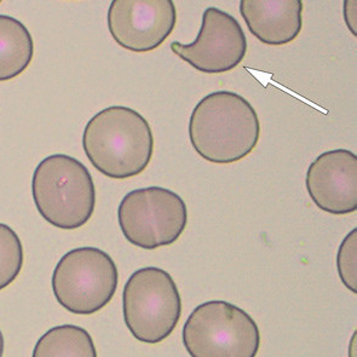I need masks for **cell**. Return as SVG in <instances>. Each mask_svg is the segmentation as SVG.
I'll return each mask as SVG.
<instances>
[{
  "label": "cell",
  "mask_w": 357,
  "mask_h": 357,
  "mask_svg": "<svg viewBox=\"0 0 357 357\" xmlns=\"http://www.w3.org/2000/svg\"><path fill=\"white\" fill-rule=\"evenodd\" d=\"M87 159L102 174L126 179L142 174L154 153L151 125L138 112L112 105L93 115L83 133Z\"/></svg>",
  "instance_id": "obj_2"
},
{
  "label": "cell",
  "mask_w": 357,
  "mask_h": 357,
  "mask_svg": "<svg viewBox=\"0 0 357 357\" xmlns=\"http://www.w3.org/2000/svg\"><path fill=\"white\" fill-rule=\"evenodd\" d=\"M305 185L312 202L331 215L357 210V156L348 149L326 151L312 161Z\"/></svg>",
  "instance_id": "obj_10"
},
{
  "label": "cell",
  "mask_w": 357,
  "mask_h": 357,
  "mask_svg": "<svg viewBox=\"0 0 357 357\" xmlns=\"http://www.w3.org/2000/svg\"><path fill=\"white\" fill-rule=\"evenodd\" d=\"M240 14L266 45H287L302 32L303 0H240Z\"/></svg>",
  "instance_id": "obj_11"
},
{
  "label": "cell",
  "mask_w": 357,
  "mask_h": 357,
  "mask_svg": "<svg viewBox=\"0 0 357 357\" xmlns=\"http://www.w3.org/2000/svg\"><path fill=\"white\" fill-rule=\"evenodd\" d=\"M4 337H3V333H1V331H0V357L4 355Z\"/></svg>",
  "instance_id": "obj_17"
},
{
  "label": "cell",
  "mask_w": 357,
  "mask_h": 357,
  "mask_svg": "<svg viewBox=\"0 0 357 357\" xmlns=\"http://www.w3.org/2000/svg\"><path fill=\"white\" fill-rule=\"evenodd\" d=\"M32 195L38 212L59 229L86 225L96 207V188L90 171L73 156L54 154L33 174Z\"/></svg>",
  "instance_id": "obj_3"
},
{
  "label": "cell",
  "mask_w": 357,
  "mask_h": 357,
  "mask_svg": "<svg viewBox=\"0 0 357 357\" xmlns=\"http://www.w3.org/2000/svg\"><path fill=\"white\" fill-rule=\"evenodd\" d=\"M343 15L349 31L357 36V0H344Z\"/></svg>",
  "instance_id": "obj_16"
},
{
  "label": "cell",
  "mask_w": 357,
  "mask_h": 357,
  "mask_svg": "<svg viewBox=\"0 0 357 357\" xmlns=\"http://www.w3.org/2000/svg\"><path fill=\"white\" fill-rule=\"evenodd\" d=\"M34 43L28 28L8 15H0V82L17 78L32 63Z\"/></svg>",
  "instance_id": "obj_12"
},
{
  "label": "cell",
  "mask_w": 357,
  "mask_h": 357,
  "mask_svg": "<svg viewBox=\"0 0 357 357\" xmlns=\"http://www.w3.org/2000/svg\"><path fill=\"white\" fill-rule=\"evenodd\" d=\"M23 261L24 255L19 235L9 225L0 223V291L19 278Z\"/></svg>",
  "instance_id": "obj_14"
},
{
  "label": "cell",
  "mask_w": 357,
  "mask_h": 357,
  "mask_svg": "<svg viewBox=\"0 0 357 357\" xmlns=\"http://www.w3.org/2000/svg\"><path fill=\"white\" fill-rule=\"evenodd\" d=\"M118 281V268L108 253L79 248L61 258L51 284L61 307L77 315H92L113 299Z\"/></svg>",
  "instance_id": "obj_6"
},
{
  "label": "cell",
  "mask_w": 357,
  "mask_h": 357,
  "mask_svg": "<svg viewBox=\"0 0 357 357\" xmlns=\"http://www.w3.org/2000/svg\"><path fill=\"white\" fill-rule=\"evenodd\" d=\"M125 325L135 338L147 344L164 342L182 315V299L172 276L160 268L135 271L123 291Z\"/></svg>",
  "instance_id": "obj_5"
},
{
  "label": "cell",
  "mask_w": 357,
  "mask_h": 357,
  "mask_svg": "<svg viewBox=\"0 0 357 357\" xmlns=\"http://www.w3.org/2000/svg\"><path fill=\"white\" fill-rule=\"evenodd\" d=\"M171 51L192 68L220 74L236 68L248 52V39L234 16L217 8H207L202 28L192 44L174 42Z\"/></svg>",
  "instance_id": "obj_8"
},
{
  "label": "cell",
  "mask_w": 357,
  "mask_h": 357,
  "mask_svg": "<svg viewBox=\"0 0 357 357\" xmlns=\"http://www.w3.org/2000/svg\"><path fill=\"white\" fill-rule=\"evenodd\" d=\"M261 138L252 105L238 93L215 91L204 97L189 120V139L202 159L230 165L250 155Z\"/></svg>",
  "instance_id": "obj_1"
},
{
  "label": "cell",
  "mask_w": 357,
  "mask_h": 357,
  "mask_svg": "<svg viewBox=\"0 0 357 357\" xmlns=\"http://www.w3.org/2000/svg\"><path fill=\"white\" fill-rule=\"evenodd\" d=\"M182 338L192 357H255L261 348L256 321L225 301L195 307L184 324Z\"/></svg>",
  "instance_id": "obj_4"
},
{
  "label": "cell",
  "mask_w": 357,
  "mask_h": 357,
  "mask_svg": "<svg viewBox=\"0 0 357 357\" xmlns=\"http://www.w3.org/2000/svg\"><path fill=\"white\" fill-rule=\"evenodd\" d=\"M1 1H3V0H0V3H1Z\"/></svg>",
  "instance_id": "obj_18"
},
{
  "label": "cell",
  "mask_w": 357,
  "mask_h": 357,
  "mask_svg": "<svg viewBox=\"0 0 357 357\" xmlns=\"http://www.w3.org/2000/svg\"><path fill=\"white\" fill-rule=\"evenodd\" d=\"M337 268L344 286L357 294V229L351 230L340 243Z\"/></svg>",
  "instance_id": "obj_15"
},
{
  "label": "cell",
  "mask_w": 357,
  "mask_h": 357,
  "mask_svg": "<svg viewBox=\"0 0 357 357\" xmlns=\"http://www.w3.org/2000/svg\"><path fill=\"white\" fill-rule=\"evenodd\" d=\"M33 357H97V351L86 330L79 326L62 325L40 337Z\"/></svg>",
  "instance_id": "obj_13"
},
{
  "label": "cell",
  "mask_w": 357,
  "mask_h": 357,
  "mask_svg": "<svg viewBox=\"0 0 357 357\" xmlns=\"http://www.w3.org/2000/svg\"><path fill=\"white\" fill-rule=\"evenodd\" d=\"M118 222L128 243L153 251L178 240L188 223V210L178 194L148 187L125 195L118 208Z\"/></svg>",
  "instance_id": "obj_7"
},
{
  "label": "cell",
  "mask_w": 357,
  "mask_h": 357,
  "mask_svg": "<svg viewBox=\"0 0 357 357\" xmlns=\"http://www.w3.org/2000/svg\"><path fill=\"white\" fill-rule=\"evenodd\" d=\"M107 23L110 36L123 49L149 52L174 32L177 10L174 0H112Z\"/></svg>",
  "instance_id": "obj_9"
}]
</instances>
